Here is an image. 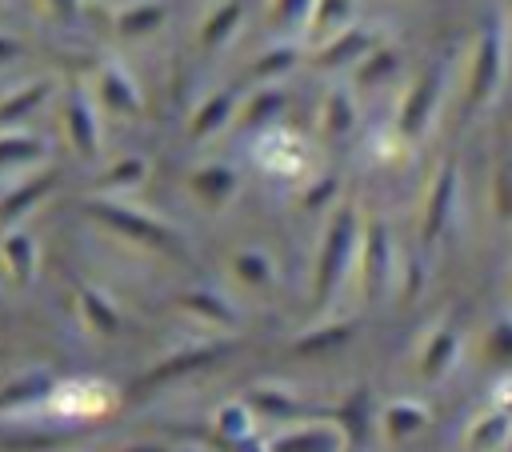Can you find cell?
Returning a JSON list of instances; mask_svg holds the SVG:
<instances>
[{
    "label": "cell",
    "mask_w": 512,
    "mask_h": 452,
    "mask_svg": "<svg viewBox=\"0 0 512 452\" xmlns=\"http://www.w3.org/2000/svg\"><path fill=\"white\" fill-rule=\"evenodd\" d=\"M388 272H392V240H388V228L380 220H372L364 232V284H368V292H380Z\"/></svg>",
    "instance_id": "obj_9"
},
{
    "label": "cell",
    "mask_w": 512,
    "mask_h": 452,
    "mask_svg": "<svg viewBox=\"0 0 512 452\" xmlns=\"http://www.w3.org/2000/svg\"><path fill=\"white\" fill-rule=\"evenodd\" d=\"M492 408H504V412H512V372L496 376V388H492Z\"/></svg>",
    "instance_id": "obj_17"
},
{
    "label": "cell",
    "mask_w": 512,
    "mask_h": 452,
    "mask_svg": "<svg viewBox=\"0 0 512 452\" xmlns=\"http://www.w3.org/2000/svg\"><path fill=\"white\" fill-rule=\"evenodd\" d=\"M504 84V32L500 24H484L476 52H472V68H468V112H480L496 100Z\"/></svg>",
    "instance_id": "obj_1"
},
{
    "label": "cell",
    "mask_w": 512,
    "mask_h": 452,
    "mask_svg": "<svg viewBox=\"0 0 512 452\" xmlns=\"http://www.w3.org/2000/svg\"><path fill=\"white\" fill-rule=\"evenodd\" d=\"M496 208L504 216H512V160H504L496 172Z\"/></svg>",
    "instance_id": "obj_16"
},
{
    "label": "cell",
    "mask_w": 512,
    "mask_h": 452,
    "mask_svg": "<svg viewBox=\"0 0 512 452\" xmlns=\"http://www.w3.org/2000/svg\"><path fill=\"white\" fill-rule=\"evenodd\" d=\"M348 324H336V328H324V332H316V336H308V340H300V352H312V348H336V344H344L348 340Z\"/></svg>",
    "instance_id": "obj_14"
},
{
    "label": "cell",
    "mask_w": 512,
    "mask_h": 452,
    "mask_svg": "<svg viewBox=\"0 0 512 452\" xmlns=\"http://www.w3.org/2000/svg\"><path fill=\"white\" fill-rule=\"evenodd\" d=\"M428 420H432V412L420 400H392L380 408V432L388 444H404V440L420 436L428 428Z\"/></svg>",
    "instance_id": "obj_8"
},
{
    "label": "cell",
    "mask_w": 512,
    "mask_h": 452,
    "mask_svg": "<svg viewBox=\"0 0 512 452\" xmlns=\"http://www.w3.org/2000/svg\"><path fill=\"white\" fill-rule=\"evenodd\" d=\"M4 256H8V264H12V272H16V280H24L28 268H32V244H28L24 236H12V240L4 244Z\"/></svg>",
    "instance_id": "obj_12"
},
{
    "label": "cell",
    "mask_w": 512,
    "mask_h": 452,
    "mask_svg": "<svg viewBox=\"0 0 512 452\" xmlns=\"http://www.w3.org/2000/svg\"><path fill=\"white\" fill-rule=\"evenodd\" d=\"M460 352H464V332H460L452 320H440V324L424 336V344H420V352H416V372H420V380H428V384L444 380V376L460 364Z\"/></svg>",
    "instance_id": "obj_3"
},
{
    "label": "cell",
    "mask_w": 512,
    "mask_h": 452,
    "mask_svg": "<svg viewBox=\"0 0 512 452\" xmlns=\"http://www.w3.org/2000/svg\"><path fill=\"white\" fill-rule=\"evenodd\" d=\"M456 192H460V176H456V160H444L432 188H428V200H424V216H420V236L424 244H436L440 232L448 228L452 220V208H456Z\"/></svg>",
    "instance_id": "obj_4"
},
{
    "label": "cell",
    "mask_w": 512,
    "mask_h": 452,
    "mask_svg": "<svg viewBox=\"0 0 512 452\" xmlns=\"http://www.w3.org/2000/svg\"><path fill=\"white\" fill-rule=\"evenodd\" d=\"M508 444H512V412L492 408V404L484 412H476L460 432L464 452H504Z\"/></svg>",
    "instance_id": "obj_6"
},
{
    "label": "cell",
    "mask_w": 512,
    "mask_h": 452,
    "mask_svg": "<svg viewBox=\"0 0 512 452\" xmlns=\"http://www.w3.org/2000/svg\"><path fill=\"white\" fill-rule=\"evenodd\" d=\"M248 428H252V420H248V412H244L240 404H228V408L220 412V432H228L232 440H244Z\"/></svg>",
    "instance_id": "obj_13"
},
{
    "label": "cell",
    "mask_w": 512,
    "mask_h": 452,
    "mask_svg": "<svg viewBox=\"0 0 512 452\" xmlns=\"http://www.w3.org/2000/svg\"><path fill=\"white\" fill-rule=\"evenodd\" d=\"M352 252H356V216L344 208L332 224H328V236H324V248H320V264H316V300H328L332 288L340 284V276L348 272L352 264Z\"/></svg>",
    "instance_id": "obj_2"
},
{
    "label": "cell",
    "mask_w": 512,
    "mask_h": 452,
    "mask_svg": "<svg viewBox=\"0 0 512 452\" xmlns=\"http://www.w3.org/2000/svg\"><path fill=\"white\" fill-rule=\"evenodd\" d=\"M480 360L500 376L512 372V316H500L480 332Z\"/></svg>",
    "instance_id": "obj_10"
},
{
    "label": "cell",
    "mask_w": 512,
    "mask_h": 452,
    "mask_svg": "<svg viewBox=\"0 0 512 452\" xmlns=\"http://www.w3.org/2000/svg\"><path fill=\"white\" fill-rule=\"evenodd\" d=\"M436 104H440V68H428V72L416 80V88L404 96V104H400V132H404L408 140H420L424 128H428L432 116H436Z\"/></svg>",
    "instance_id": "obj_5"
},
{
    "label": "cell",
    "mask_w": 512,
    "mask_h": 452,
    "mask_svg": "<svg viewBox=\"0 0 512 452\" xmlns=\"http://www.w3.org/2000/svg\"><path fill=\"white\" fill-rule=\"evenodd\" d=\"M508 292H512V276H508Z\"/></svg>",
    "instance_id": "obj_18"
},
{
    "label": "cell",
    "mask_w": 512,
    "mask_h": 452,
    "mask_svg": "<svg viewBox=\"0 0 512 452\" xmlns=\"http://www.w3.org/2000/svg\"><path fill=\"white\" fill-rule=\"evenodd\" d=\"M84 308H88V316H92V324H96L100 332H116V312H112L100 296H84Z\"/></svg>",
    "instance_id": "obj_15"
},
{
    "label": "cell",
    "mask_w": 512,
    "mask_h": 452,
    "mask_svg": "<svg viewBox=\"0 0 512 452\" xmlns=\"http://www.w3.org/2000/svg\"><path fill=\"white\" fill-rule=\"evenodd\" d=\"M236 268H240V276H244L248 284H268V280H272V264H268L264 252H240V256H236Z\"/></svg>",
    "instance_id": "obj_11"
},
{
    "label": "cell",
    "mask_w": 512,
    "mask_h": 452,
    "mask_svg": "<svg viewBox=\"0 0 512 452\" xmlns=\"http://www.w3.org/2000/svg\"><path fill=\"white\" fill-rule=\"evenodd\" d=\"M348 448V432L340 424H300L280 432L276 440H268L264 452H344Z\"/></svg>",
    "instance_id": "obj_7"
}]
</instances>
